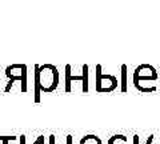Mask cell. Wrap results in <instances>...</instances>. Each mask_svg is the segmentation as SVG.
<instances>
[{
	"instance_id": "6da1fadb",
	"label": "cell",
	"mask_w": 160,
	"mask_h": 144,
	"mask_svg": "<svg viewBox=\"0 0 160 144\" xmlns=\"http://www.w3.org/2000/svg\"><path fill=\"white\" fill-rule=\"evenodd\" d=\"M35 73L39 79V87L40 91L44 93H49L55 91L59 86V72L58 68L52 64H43L35 66Z\"/></svg>"
},
{
	"instance_id": "7a4b0ae2",
	"label": "cell",
	"mask_w": 160,
	"mask_h": 144,
	"mask_svg": "<svg viewBox=\"0 0 160 144\" xmlns=\"http://www.w3.org/2000/svg\"><path fill=\"white\" fill-rule=\"evenodd\" d=\"M118 87V79L112 75H104L102 66H96V91L98 92H112Z\"/></svg>"
},
{
	"instance_id": "3957f363",
	"label": "cell",
	"mask_w": 160,
	"mask_h": 144,
	"mask_svg": "<svg viewBox=\"0 0 160 144\" xmlns=\"http://www.w3.org/2000/svg\"><path fill=\"white\" fill-rule=\"evenodd\" d=\"M158 72L152 66L149 64H142L139 66L133 72V84L138 89H140V84L144 80H156Z\"/></svg>"
},
{
	"instance_id": "277c9868",
	"label": "cell",
	"mask_w": 160,
	"mask_h": 144,
	"mask_svg": "<svg viewBox=\"0 0 160 144\" xmlns=\"http://www.w3.org/2000/svg\"><path fill=\"white\" fill-rule=\"evenodd\" d=\"M82 82H83V92H88V66L84 64L82 67Z\"/></svg>"
},
{
	"instance_id": "5b68a950",
	"label": "cell",
	"mask_w": 160,
	"mask_h": 144,
	"mask_svg": "<svg viewBox=\"0 0 160 144\" xmlns=\"http://www.w3.org/2000/svg\"><path fill=\"white\" fill-rule=\"evenodd\" d=\"M79 144H103V143L96 135H87L80 140Z\"/></svg>"
},
{
	"instance_id": "8992f818",
	"label": "cell",
	"mask_w": 160,
	"mask_h": 144,
	"mask_svg": "<svg viewBox=\"0 0 160 144\" xmlns=\"http://www.w3.org/2000/svg\"><path fill=\"white\" fill-rule=\"evenodd\" d=\"M127 143H128V137L124 135H113L107 142V144H127Z\"/></svg>"
},
{
	"instance_id": "52a82bcc",
	"label": "cell",
	"mask_w": 160,
	"mask_h": 144,
	"mask_svg": "<svg viewBox=\"0 0 160 144\" xmlns=\"http://www.w3.org/2000/svg\"><path fill=\"white\" fill-rule=\"evenodd\" d=\"M20 86H22V92H27V66L22 64V80H20Z\"/></svg>"
},
{
	"instance_id": "ba28073f",
	"label": "cell",
	"mask_w": 160,
	"mask_h": 144,
	"mask_svg": "<svg viewBox=\"0 0 160 144\" xmlns=\"http://www.w3.org/2000/svg\"><path fill=\"white\" fill-rule=\"evenodd\" d=\"M127 66L123 64L122 66V92H127L128 91V86H127Z\"/></svg>"
},
{
	"instance_id": "9c48e42d",
	"label": "cell",
	"mask_w": 160,
	"mask_h": 144,
	"mask_svg": "<svg viewBox=\"0 0 160 144\" xmlns=\"http://www.w3.org/2000/svg\"><path fill=\"white\" fill-rule=\"evenodd\" d=\"M69 76H71V66L67 64L66 66V92L71 91V79H69Z\"/></svg>"
},
{
	"instance_id": "30bf717a",
	"label": "cell",
	"mask_w": 160,
	"mask_h": 144,
	"mask_svg": "<svg viewBox=\"0 0 160 144\" xmlns=\"http://www.w3.org/2000/svg\"><path fill=\"white\" fill-rule=\"evenodd\" d=\"M19 140H20V144H26V136L22 135L19 137ZM33 144H44V136H38Z\"/></svg>"
},
{
	"instance_id": "8fae6325",
	"label": "cell",
	"mask_w": 160,
	"mask_h": 144,
	"mask_svg": "<svg viewBox=\"0 0 160 144\" xmlns=\"http://www.w3.org/2000/svg\"><path fill=\"white\" fill-rule=\"evenodd\" d=\"M16 136H0V142H2L3 144H8L11 140H16Z\"/></svg>"
},
{
	"instance_id": "7c38bea8",
	"label": "cell",
	"mask_w": 160,
	"mask_h": 144,
	"mask_svg": "<svg viewBox=\"0 0 160 144\" xmlns=\"http://www.w3.org/2000/svg\"><path fill=\"white\" fill-rule=\"evenodd\" d=\"M133 144H139V135H133Z\"/></svg>"
},
{
	"instance_id": "4fadbf2b",
	"label": "cell",
	"mask_w": 160,
	"mask_h": 144,
	"mask_svg": "<svg viewBox=\"0 0 160 144\" xmlns=\"http://www.w3.org/2000/svg\"><path fill=\"white\" fill-rule=\"evenodd\" d=\"M67 144H72V135L67 136Z\"/></svg>"
},
{
	"instance_id": "5bb4252c",
	"label": "cell",
	"mask_w": 160,
	"mask_h": 144,
	"mask_svg": "<svg viewBox=\"0 0 160 144\" xmlns=\"http://www.w3.org/2000/svg\"><path fill=\"white\" fill-rule=\"evenodd\" d=\"M49 144H55V135L49 136Z\"/></svg>"
},
{
	"instance_id": "9a60e30c",
	"label": "cell",
	"mask_w": 160,
	"mask_h": 144,
	"mask_svg": "<svg viewBox=\"0 0 160 144\" xmlns=\"http://www.w3.org/2000/svg\"><path fill=\"white\" fill-rule=\"evenodd\" d=\"M152 140H153V135H149V137H148V140H147V143H146V144H151V143H152Z\"/></svg>"
}]
</instances>
